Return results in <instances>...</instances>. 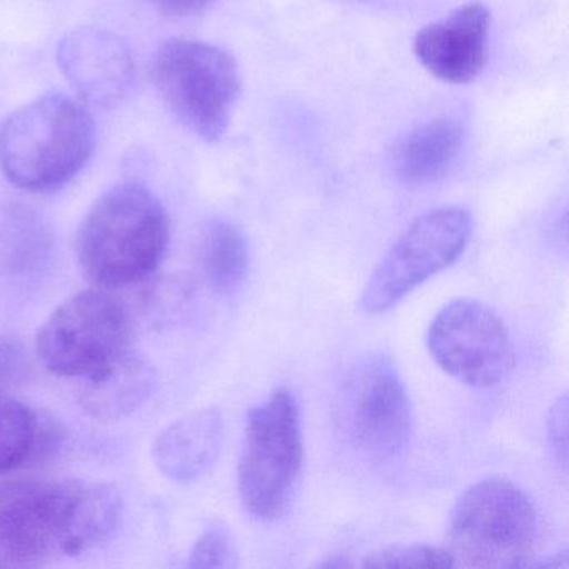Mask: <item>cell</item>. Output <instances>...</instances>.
Listing matches in <instances>:
<instances>
[{"mask_svg":"<svg viewBox=\"0 0 569 569\" xmlns=\"http://www.w3.org/2000/svg\"><path fill=\"white\" fill-rule=\"evenodd\" d=\"M122 498L111 482L19 479L0 485V568L74 558L118 531Z\"/></svg>","mask_w":569,"mask_h":569,"instance_id":"6da1fadb","label":"cell"},{"mask_svg":"<svg viewBox=\"0 0 569 569\" xmlns=\"http://www.w3.org/2000/svg\"><path fill=\"white\" fill-rule=\"evenodd\" d=\"M171 241L162 202L138 182L106 191L82 221L76 256L89 281L101 289L139 286L154 276Z\"/></svg>","mask_w":569,"mask_h":569,"instance_id":"7a4b0ae2","label":"cell"},{"mask_svg":"<svg viewBox=\"0 0 569 569\" xmlns=\"http://www.w3.org/2000/svg\"><path fill=\"white\" fill-rule=\"evenodd\" d=\"M94 144V119L81 101L42 96L0 128V169L22 191H56L84 168Z\"/></svg>","mask_w":569,"mask_h":569,"instance_id":"3957f363","label":"cell"},{"mask_svg":"<svg viewBox=\"0 0 569 569\" xmlns=\"http://www.w3.org/2000/svg\"><path fill=\"white\" fill-rule=\"evenodd\" d=\"M538 539L535 502L506 478H486L469 486L449 519L448 551L459 568L528 566Z\"/></svg>","mask_w":569,"mask_h":569,"instance_id":"277c9868","label":"cell"},{"mask_svg":"<svg viewBox=\"0 0 569 569\" xmlns=\"http://www.w3.org/2000/svg\"><path fill=\"white\" fill-rule=\"evenodd\" d=\"M152 82L176 119L188 131L216 142L231 124L241 94L238 62L208 42L172 39L156 52Z\"/></svg>","mask_w":569,"mask_h":569,"instance_id":"5b68a950","label":"cell"},{"mask_svg":"<svg viewBox=\"0 0 569 569\" xmlns=\"http://www.w3.org/2000/svg\"><path fill=\"white\" fill-rule=\"evenodd\" d=\"M134 328L122 302L106 289L66 299L39 329L36 356L58 378L88 379L132 351Z\"/></svg>","mask_w":569,"mask_h":569,"instance_id":"8992f818","label":"cell"},{"mask_svg":"<svg viewBox=\"0 0 569 569\" xmlns=\"http://www.w3.org/2000/svg\"><path fill=\"white\" fill-rule=\"evenodd\" d=\"M336 421L366 461L391 466L405 456L412 435V408L388 356H362L349 368L336 396Z\"/></svg>","mask_w":569,"mask_h":569,"instance_id":"52a82bcc","label":"cell"},{"mask_svg":"<svg viewBox=\"0 0 569 569\" xmlns=\"http://www.w3.org/2000/svg\"><path fill=\"white\" fill-rule=\"evenodd\" d=\"M302 456L298 402L289 389H276L246 421L238 479L249 515L271 521L284 511L301 476Z\"/></svg>","mask_w":569,"mask_h":569,"instance_id":"ba28073f","label":"cell"},{"mask_svg":"<svg viewBox=\"0 0 569 569\" xmlns=\"http://www.w3.org/2000/svg\"><path fill=\"white\" fill-rule=\"evenodd\" d=\"M472 216L461 206H446L419 216L372 271L362 291V311L381 315L395 308L422 282L449 268L465 252Z\"/></svg>","mask_w":569,"mask_h":569,"instance_id":"9c48e42d","label":"cell"},{"mask_svg":"<svg viewBox=\"0 0 569 569\" xmlns=\"http://www.w3.org/2000/svg\"><path fill=\"white\" fill-rule=\"evenodd\" d=\"M429 355L461 385L492 388L515 366L511 336L502 319L476 299H452L428 329Z\"/></svg>","mask_w":569,"mask_h":569,"instance_id":"30bf717a","label":"cell"},{"mask_svg":"<svg viewBox=\"0 0 569 569\" xmlns=\"http://www.w3.org/2000/svg\"><path fill=\"white\" fill-rule=\"evenodd\" d=\"M58 62L79 98L111 108L128 96L134 61L128 46L102 29H78L59 44Z\"/></svg>","mask_w":569,"mask_h":569,"instance_id":"8fae6325","label":"cell"},{"mask_svg":"<svg viewBox=\"0 0 569 569\" xmlns=\"http://www.w3.org/2000/svg\"><path fill=\"white\" fill-rule=\"evenodd\" d=\"M489 22L491 14L481 2L461 6L416 34V59L439 81L471 82L488 59Z\"/></svg>","mask_w":569,"mask_h":569,"instance_id":"7c38bea8","label":"cell"},{"mask_svg":"<svg viewBox=\"0 0 569 569\" xmlns=\"http://www.w3.org/2000/svg\"><path fill=\"white\" fill-rule=\"evenodd\" d=\"M222 442L224 419L219 409H198L159 432L152 445V461L164 478L191 485L212 468Z\"/></svg>","mask_w":569,"mask_h":569,"instance_id":"4fadbf2b","label":"cell"},{"mask_svg":"<svg viewBox=\"0 0 569 569\" xmlns=\"http://www.w3.org/2000/svg\"><path fill=\"white\" fill-rule=\"evenodd\" d=\"M84 381L79 392L82 411L96 421L114 422L134 415L151 399L158 376L148 361L129 351Z\"/></svg>","mask_w":569,"mask_h":569,"instance_id":"5bb4252c","label":"cell"},{"mask_svg":"<svg viewBox=\"0 0 569 569\" xmlns=\"http://www.w3.org/2000/svg\"><path fill=\"white\" fill-rule=\"evenodd\" d=\"M466 131L456 119H435L406 136L391 154L395 174L411 188L445 178L461 156Z\"/></svg>","mask_w":569,"mask_h":569,"instance_id":"9a60e30c","label":"cell"},{"mask_svg":"<svg viewBox=\"0 0 569 569\" xmlns=\"http://www.w3.org/2000/svg\"><path fill=\"white\" fill-rule=\"evenodd\" d=\"M199 269L206 284L219 295H231L244 281L249 254L244 234L228 221H214L202 232Z\"/></svg>","mask_w":569,"mask_h":569,"instance_id":"2e32d148","label":"cell"},{"mask_svg":"<svg viewBox=\"0 0 569 569\" xmlns=\"http://www.w3.org/2000/svg\"><path fill=\"white\" fill-rule=\"evenodd\" d=\"M39 426V412L8 391H0V476L32 465Z\"/></svg>","mask_w":569,"mask_h":569,"instance_id":"e0dca14e","label":"cell"},{"mask_svg":"<svg viewBox=\"0 0 569 569\" xmlns=\"http://www.w3.org/2000/svg\"><path fill=\"white\" fill-rule=\"evenodd\" d=\"M139 295V309L148 325L158 329L181 326L194 306L196 288L186 274H164L148 278Z\"/></svg>","mask_w":569,"mask_h":569,"instance_id":"ac0fdd59","label":"cell"},{"mask_svg":"<svg viewBox=\"0 0 569 569\" xmlns=\"http://www.w3.org/2000/svg\"><path fill=\"white\" fill-rule=\"evenodd\" d=\"M368 568H452L448 548L431 545H392L371 552L366 558Z\"/></svg>","mask_w":569,"mask_h":569,"instance_id":"d6986e66","label":"cell"},{"mask_svg":"<svg viewBox=\"0 0 569 569\" xmlns=\"http://www.w3.org/2000/svg\"><path fill=\"white\" fill-rule=\"evenodd\" d=\"M192 568H234L238 555L228 532L221 529H209L199 536L189 555Z\"/></svg>","mask_w":569,"mask_h":569,"instance_id":"ffe728a7","label":"cell"},{"mask_svg":"<svg viewBox=\"0 0 569 569\" xmlns=\"http://www.w3.org/2000/svg\"><path fill=\"white\" fill-rule=\"evenodd\" d=\"M29 372L26 346L14 336L0 335V391L24 381Z\"/></svg>","mask_w":569,"mask_h":569,"instance_id":"44dd1931","label":"cell"},{"mask_svg":"<svg viewBox=\"0 0 569 569\" xmlns=\"http://www.w3.org/2000/svg\"><path fill=\"white\" fill-rule=\"evenodd\" d=\"M548 439L556 461L566 468V456H568V399L566 396H561L549 411Z\"/></svg>","mask_w":569,"mask_h":569,"instance_id":"7402d4cb","label":"cell"},{"mask_svg":"<svg viewBox=\"0 0 569 569\" xmlns=\"http://www.w3.org/2000/svg\"><path fill=\"white\" fill-rule=\"evenodd\" d=\"M214 0H151L162 14L174 16V18H189V16L201 14Z\"/></svg>","mask_w":569,"mask_h":569,"instance_id":"603a6c76","label":"cell"}]
</instances>
